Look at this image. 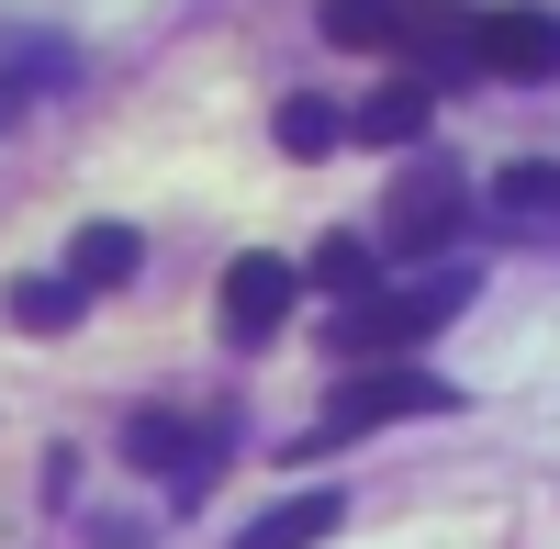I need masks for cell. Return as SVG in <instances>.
<instances>
[{
	"label": "cell",
	"instance_id": "1",
	"mask_svg": "<svg viewBox=\"0 0 560 549\" xmlns=\"http://www.w3.org/2000/svg\"><path fill=\"white\" fill-rule=\"evenodd\" d=\"M448 314H471V269H427V281H404V292H359L325 314V348L359 359V371H404V348H427Z\"/></svg>",
	"mask_w": 560,
	"mask_h": 549
},
{
	"label": "cell",
	"instance_id": "2",
	"mask_svg": "<svg viewBox=\"0 0 560 549\" xmlns=\"http://www.w3.org/2000/svg\"><path fill=\"white\" fill-rule=\"evenodd\" d=\"M448 404H459V393H448L438 371H348L337 393H325V416H314V427H303L292 448L314 460V448H348V437L393 427V416H448Z\"/></svg>",
	"mask_w": 560,
	"mask_h": 549
},
{
	"label": "cell",
	"instance_id": "3",
	"mask_svg": "<svg viewBox=\"0 0 560 549\" xmlns=\"http://www.w3.org/2000/svg\"><path fill=\"white\" fill-rule=\"evenodd\" d=\"M404 79L427 90H459V79H493L482 68V12H459V0H404V34H393Z\"/></svg>",
	"mask_w": 560,
	"mask_h": 549
},
{
	"label": "cell",
	"instance_id": "4",
	"mask_svg": "<svg viewBox=\"0 0 560 549\" xmlns=\"http://www.w3.org/2000/svg\"><path fill=\"white\" fill-rule=\"evenodd\" d=\"M459 213H471V179H459L448 157H427V168H404V191L382 202V247L393 258H438L459 236Z\"/></svg>",
	"mask_w": 560,
	"mask_h": 549
},
{
	"label": "cell",
	"instance_id": "5",
	"mask_svg": "<svg viewBox=\"0 0 560 549\" xmlns=\"http://www.w3.org/2000/svg\"><path fill=\"white\" fill-rule=\"evenodd\" d=\"M292 303H303V269L292 258L247 247L236 269H224V337H236V348H269L280 326H292Z\"/></svg>",
	"mask_w": 560,
	"mask_h": 549
},
{
	"label": "cell",
	"instance_id": "6",
	"mask_svg": "<svg viewBox=\"0 0 560 549\" xmlns=\"http://www.w3.org/2000/svg\"><path fill=\"white\" fill-rule=\"evenodd\" d=\"M213 448H224V437H213L202 416H179V404H147V416H124V460H135V471L202 482V471H213Z\"/></svg>",
	"mask_w": 560,
	"mask_h": 549
},
{
	"label": "cell",
	"instance_id": "7",
	"mask_svg": "<svg viewBox=\"0 0 560 549\" xmlns=\"http://www.w3.org/2000/svg\"><path fill=\"white\" fill-rule=\"evenodd\" d=\"M482 68L493 79H560V12H538V0H504V12H482Z\"/></svg>",
	"mask_w": 560,
	"mask_h": 549
},
{
	"label": "cell",
	"instance_id": "8",
	"mask_svg": "<svg viewBox=\"0 0 560 549\" xmlns=\"http://www.w3.org/2000/svg\"><path fill=\"white\" fill-rule=\"evenodd\" d=\"M427 113H438L427 79H382V90L348 113V135H359V147H415V135H427Z\"/></svg>",
	"mask_w": 560,
	"mask_h": 549
},
{
	"label": "cell",
	"instance_id": "9",
	"mask_svg": "<svg viewBox=\"0 0 560 549\" xmlns=\"http://www.w3.org/2000/svg\"><path fill=\"white\" fill-rule=\"evenodd\" d=\"M337 493H292V505H269V516H247L236 527V549H314V538H337Z\"/></svg>",
	"mask_w": 560,
	"mask_h": 549
},
{
	"label": "cell",
	"instance_id": "10",
	"mask_svg": "<svg viewBox=\"0 0 560 549\" xmlns=\"http://www.w3.org/2000/svg\"><path fill=\"white\" fill-rule=\"evenodd\" d=\"M135 258H147L135 224H79V236H68V281L79 292H113V281H135Z\"/></svg>",
	"mask_w": 560,
	"mask_h": 549
},
{
	"label": "cell",
	"instance_id": "11",
	"mask_svg": "<svg viewBox=\"0 0 560 549\" xmlns=\"http://www.w3.org/2000/svg\"><path fill=\"white\" fill-rule=\"evenodd\" d=\"M269 135H280V157H337V147H348V113L314 102V90H292V102L269 113Z\"/></svg>",
	"mask_w": 560,
	"mask_h": 549
},
{
	"label": "cell",
	"instance_id": "12",
	"mask_svg": "<svg viewBox=\"0 0 560 549\" xmlns=\"http://www.w3.org/2000/svg\"><path fill=\"white\" fill-rule=\"evenodd\" d=\"M370 269H382V247H370L359 224H348V236H325V247L303 258V281H314V292H337V303H359V292H382Z\"/></svg>",
	"mask_w": 560,
	"mask_h": 549
},
{
	"label": "cell",
	"instance_id": "13",
	"mask_svg": "<svg viewBox=\"0 0 560 549\" xmlns=\"http://www.w3.org/2000/svg\"><path fill=\"white\" fill-rule=\"evenodd\" d=\"M493 213H504V224H560V168H549V157L493 168Z\"/></svg>",
	"mask_w": 560,
	"mask_h": 549
},
{
	"label": "cell",
	"instance_id": "14",
	"mask_svg": "<svg viewBox=\"0 0 560 549\" xmlns=\"http://www.w3.org/2000/svg\"><path fill=\"white\" fill-rule=\"evenodd\" d=\"M404 34V0H325V45H370V57H393Z\"/></svg>",
	"mask_w": 560,
	"mask_h": 549
},
{
	"label": "cell",
	"instance_id": "15",
	"mask_svg": "<svg viewBox=\"0 0 560 549\" xmlns=\"http://www.w3.org/2000/svg\"><path fill=\"white\" fill-rule=\"evenodd\" d=\"M79 303H90L79 281H12V326H23V337H68Z\"/></svg>",
	"mask_w": 560,
	"mask_h": 549
},
{
	"label": "cell",
	"instance_id": "16",
	"mask_svg": "<svg viewBox=\"0 0 560 549\" xmlns=\"http://www.w3.org/2000/svg\"><path fill=\"white\" fill-rule=\"evenodd\" d=\"M23 124V79H0V135H12Z\"/></svg>",
	"mask_w": 560,
	"mask_h": 549
}]
</instances>
